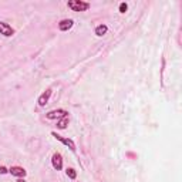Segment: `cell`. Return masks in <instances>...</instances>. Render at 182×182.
I'll return each instance as SVG.
<instances>
[{
  "label": "cell",
  "mask_w": 182,
  "mask_h": 182,
  "mask_svg": "<svg viewBox=\"0 0 182 182\" xmlns=\"http://www.w3.org/2000/svg\"><path fill=\"white\" fill-rule=\"evenodd\" d=\"M68 9H71L73 12H85L90 9V3L83 1V0H70L67 3Z\"/></svg>",
  "instance_id": "cell-1"
},
{
  "label": "cell",
  "mask_w": 182,
  "mask_h": 182,
  "mask_svg": "<svg viewBox=\"0 0 182 182\" xmlns=\"http://www.w3.org/2000/svg\"><path fill=\"white\" fill-rule=\"evenodd\" d=\"M51 135H53V137H54L57 141H60L61 144H64L66 147H68V148L73 151V152L76 151V144H74V141H73V139H70V138H64V137L58 135L57 133H51Z\"/></svg>",
  "instance_id": "cell-2"
},
{
  "label": "cell",
  "mask_w": 182,
  "mask_h": 182,
  "mask_svg": "<svg viewBox=\"0 0 182 182\" xmlns=\"http://www.w3.org/2000/svg\"><path fill=\"white\" fill-rule=\"evenodd\" d=\"M51 164H53V168H54L56 171H61V169H63V157H61L60 152L53 154V157H51Z\"/></svg>",
  "instance_id": "cell-3"
},
{
  "label": "cell",
  "mask_w": 182,
  "mask_h": 182,
  "mask_svg": "<svg viewBox=\"0 0 182 182\" xmlns=\"http://www.w3.org/2000/svg\"><path fill=\"white\" fill-rule=\"evenodd\" d=\"M67 113L66 110H53V111H49L47 114H46V118H49V120H60V118H63V117H67Z\"/></svg>",
  "instance_id": "cell-4"
},
{
  "label": "cell",
  "mask_w": 182,
  "mask_h": 182,
  "mask_svg": "<svg viewBox=\"0 0 182 182\" xmlns=\"http://www.w3.org/2000/svg\"><path fill=\"white\" fill-rule=\"evenodd\" d=\"M0 34H3L4 37H12L14 34V30L12 29V26H9L4 21H0Z\"/></svg>",
  "instance_id": "cell-5"
},
{
  "label": "cell",
  "mask_w": 182,
  "mask_h": 182,
  "mask_svg": "<svg viewBox=\"0 0 182 182\" xmlns=\"http://www.w3.org/2000/svg\"><path fill=\"white\" fill-rule=\"evenodd\" d=\"M9 172H10L13 177H17V178H24V177H26V174H27L24 168H21V166H17V165L12 166V168L9 169Z\"/></svg>",
  "instance_id": "cell-6"
},
{
  "label": "cell",
  "mask_w": 182,
  "mask_h": 182,
  "mask_svg": "<svg viewBox=\"0 0 182 182\" xmlns=\"http://www.w3.org/2000/svg\"><path fill=\"white\" fill-rule=\"evenodd\" d=\"M51 94H53V90H51V88L46 90V91H44V93H43V94L38 97V101H37V102H38V105H40V107H44V105L49 102L50 97H51Z\"/></svg>",
  "instance_id": "cell-7"
},
{
  "label": "cell",
  "mask_w": 182,
  "mask_h": 182,
  "mask_svg": "<svg viewBox=\"0 0 182 182\" xmlns=\"http://www.w3.org/2000/svg\"><path fill=\"white\" fill-rule=\"evenodd\" d=\"M73 24H74V21H73L71 19H64V20H61V21L58 23V29H60L61 32H67V30H70V29L73 27Z\"/></svg>",
  "instance_id": "cell-8"
},
{
  "label": "cell",
  "mask_w": 182,
  "mask_h": 182,
  "mask_svg": "<svg viewBox=\"0 0 182 182\" xmlns=\"http://www.w3.org/2000/svg\"><path fill=\"white\" fill-rule=\"evenodd\" d=\"M107 32H108V27H107L105 24H100V26L95 27V30H94V33L97 34L98 37H102L104 34H107Z\"/></svg>",
  "instance_id": "cell-9"
},
{
  "label": "cell",
  "mask_w": 182,
  "mask_h": 182,
  "mask_svg": "<svg viewBox=\"0 0 182 182\" xmlns=\"http://www.w3.org/2000/svg\"><path fill=\"white\" fill-rule=\"evenodd\" d=\"M68 122H70V120H68V115H67V117H63V118H60V120L57 121V128H58V130H64L67 125H68Z\"/></svg>",
  "instance_id": "cell-10"
},
{
  "label": "cell",
  "mask_w": 182,
  "mask_h": 182,
  "mask_svg": "<svg viewBox=\"0 0 182 182\" xmlns=\"http://www.w3.org/2000/svg\"><path fill=\"white\" fill-rule=\"evenodd\" d=\"M66 174H67V177H68L70 179H76V178H77V172H76L74 168H67Z\"/></svg>",
  "instance_id": "cell-11"
},
{
  "label": "cell",
  "mask_w": 182,
  "mask_h": 182,
  "mask_svg": "<svg viewBox=\"0 0 182 182\" xmlns=\"http://www.w3.org/2000/svg\"><path fill=\"white\" fill-rule=\"evenodd\" d=\"M127 9H128V4H127V3H121V4H120V13H125Z\"/></svg>",
  "instance_id": "cell-12"
},
{
  "label": "cell",
  "mask_w": 182,
  "mask_h": 182,
  "mask_svg": "<svg viewBox=\"0 0 182 182\" xmlns=\"http://www.w3.org/2000/svg\"><path fill=\"white\" fill-rule=\"evenodd\" d=\"M9 172V169L6 168V166H0V175H4V174H7Z\"/></svg>",
  "instance_id": "cell-13"
},
{
  "label": "cell",
  "mask_w": 182,
  "mask_h": 182,
  "mask_svg": "<svg viewBox=\"0 0 182 182\" xmlns=\"http://www.w3.org/2000/svg\"><path fill=\"white\" fill-rule=\"evenodd\" d=\"M17 182H26V181H24V178H19V179H17Z\"/></svg>",
  "instance_id": "cell-14"
}]
</instances>
